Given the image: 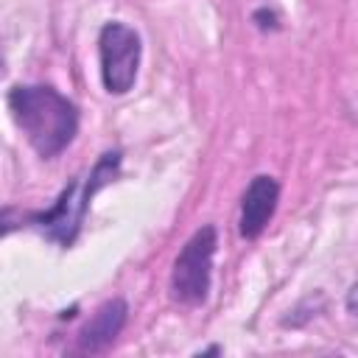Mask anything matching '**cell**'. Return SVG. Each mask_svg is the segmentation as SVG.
<instances>
[{
    "label": "cell",
    "instance_id": "cell-4",
    "mask_svg": "<svg viewBox=\"0 0 358 358\" xmlns=\"http://www.w3.org/2000/svg\"><path fill=\"white\" fill-rule=\"evenodd\" d=\"M140 34L126 22H106L98 34V59H101V81L109 95H126L140 70Z\"/></svg>",
    "mask_w": 358,
    "mask_h": 358
},
{
    "label": "cell",
    "instance_id": "cell-7",
    "mask_svg": "<svg viewBox=\"0 0 358 358\" xmlns=\"http://www.w3.org/2000/svg\"><path fill=\"white\" fill-rule=\"evenodd\" d=\"M252 22H255L260 31H277V28H280V20H277V14H274L268 6H260V8H255V14H252Z\"/></svg>",
    "mask_w": 358,
    "mask_h": 358
},
{
    "label": "cell",
    "instance_id": "cell-3",
    "mask_svg": "<svg viewBox=\"0 0 358 358\" xmlns=\"http://www.w3.org/2000/svg\"><path fill=\"white\" fill-rule=\"evenodd\" d=\"M218 249L215 224L199 227L179 249L171 268V294L182 305H204L213 285V257Z\"/></svg>",
    "mask_w": 358,
    "mask_h": 358
},
{
    "label": "cell",
    "instance_id": "cell-2",
    "mask_svg": "<svg viewBox=\"0 0 358 358\" xmlns=\"http://www.w3.org/2000/svg\"><path fill=\"white\" fill-rule=\"evenodd\" d=\"M120 151H103L98 157V162L92 165V171L87 176H76L62 193L59 199L53 201V207L42 210V213H31L28 221L31 227H36L48 241L59 243L62 249L73 246L81 227H84V218L90 213V204L95 199L98 190H103L120 171Z\"/></svg>",
    "mask_w": 358,
    "mask_h": 358
},
{
    "label": "cell",
    "instance_id": "cell-5",
    "mask_svg": "<svg viewBox=\"0 0 358 358\" xmlns=\"http://www.w3.org/2000/svg\"><path fill=\"white\" fill-rule=\"evenodd\" d=\"M126 319H129V305L123 296H112L106 299L103 305L95 308V313L90 316V322L78 330V338H76V350L84 352V355H98V352H106L115 338L120 336V330L126 327Z\"/></svg>",
    "mask_w": 358,
    "mask_h": 358
},
{
    "label": "cell",
    "instance_id": "cell-6",
    "mask_svg": "<svg viewBox=\"0 0 358 358\" xmlns=\"http://www.w3.org/2000/svg\"><path fill=\"white\" fill-rule=\"evenodd\" d=\"M277 201H280L277 179L268 176V173H257L246 185L243 199H241V218H238L241 238H249V241L257 238L268 227V221H271V215L277 210Z\"/></svg>",
    "mask_w": 358,
    "mask_h": 358
},
{
    "label": "cell",
    "instance_id": "cell-8",
    "mask_svg": "<svg viewBox=\"0 0 358 358\" xmlns=\"http://www.w3.org/2000/svg\"><path fill=\"white\" fill-rule=\"evenodd\" d=\"M344 308H347V313H350V316H358V280L350 285L347 299H344Z\"/></svg>",
    "mask_w": 358,
    "mask_h": 358
},
{
    "label": "cell",
    "instance_id": "cell-1",
    "mask_svg": "<svg viewBox=\"0 0 358 358\" xmlns=\"http://www.w3.org/2000/svg\"><path fill=\"white\" fill-rule=\"evenodd\" d=\"M6 103L28 145L45 159L59 157L78 131V106L48 84H17Z\"/></svg>",
    "mask_w": 358,
    "mask_h": 358
}]
</instances>
